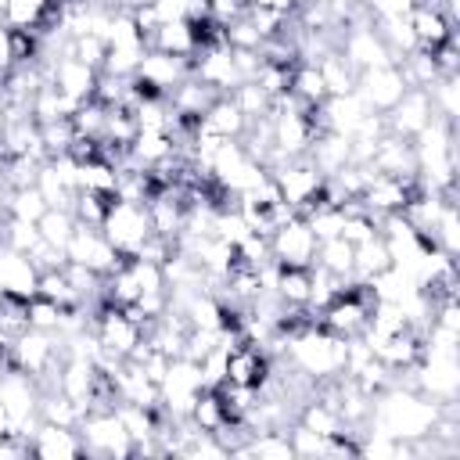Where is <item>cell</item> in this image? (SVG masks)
I'll return each instance as SVG.
<instances>
[{"mask_svg": "<svg viewBox=\"0 0 460 460\" xmlns=\"http://www.w3.org/2000/svg\"><path fill=\"white\" fill-rule=\"evenodd\" d=\"M316 266H323L327 273H334V277H341V280H356V277H352V244H349L341 234L320 241V248H316Z\"/></svg>", "mask_w": 460, "mask_h": 460, "instance_id": "d6a6232c", "label": "cell"}, {"mask_svg": "<svg viewBox=\"0 0 460 460\" xmlns=\"http://www.w3.org/2000/svg\"><path fill=\"white\" fill-rule=\"evenodd\" d=\"M61 305H54L50 298H43V295H36V298H29L25 302V316H29V327H36V331H54L58 334V323H61Z\"/></svg>", "mask_w": 460, "mask_h": 460, "instance_id": "7bdbcfd3", "label": "cell"}, {"mask_svg": "<svg viewBox=\"0 0 460 460\" xmlns=\"http://www.w3.org/2000/svg\"><path fill=\"white\" fill-rule=\"evenodd\" d=\"M431 237H435V244H438L446 255H456V252H460V212H456V201H453V198L442 205Z\"/></svg>", "mask_w": 460, "mask_h": 460, "instance_id": "60d3db41", "label": "cell"}, {"mask_svg": "<svg viewBox=\"0 0 460 460\" xmlns=\"http://www.w3.org/2000/svg\"><path fill=\"white\" fill-rule=\"evenodd\" d=\"M442 413V402L420 395L417 388H406V385H385L374 402H370V428L392 435V438H402V442H417L424 435H431L435 420Z\"/></svg>", "mask_w": 460, "mask_h": 460, "instance_id": "6da1fadb", "label": "cell"}, {"mask_svg": "<svg viewBox=\"0 0 460 460\" xmlns=\"http://www.w3.org/2000/svg\"><path fill=\"white\" fill-rule=\"evenodd\" d=\"M83 406L72 402L65 392H40V420H50V424H65V428H75L83 420Z\"/></svg>", "mask_w": 460, "mask_h": 460, "instance_id": "e575fe53", "label": "cell"}, {"mask_svg": "<svg viewBox=\"0 0 460 460\" xmlns=\"http://www.w3.org/2000/svg\"><path fill=\"white\" fill-rule=\"evenodd\" d=\"M388 266H392V255H388V244L381 234L363 244H352V277L356 280H370Z\"/></svg>", "mask_w": 460, "mask_h": 460, "instance_id": "f546056e", "label": "cell"}, {"mask_svg": "<svg viewBox=\"0 0 460 460\" xmlns=\"http://www.w3.org/2000/svg\"><path fill=\"white\" fill-rule=\"evenodd\" d=\"M316 234L302 216H291L270 234V255L277 266H316Z\"/></svg>", "mask_w": 460, "mask_h": 460, "instance_id": "9c48e42d", "label": "cell"}, {"mask_svg": "<svg viewBox=\"0 0 460 460\" xmlns=\"http://www.w3.org/2000/svg\"><path fill=\"white\" fill-rule=\"evenodd\" d=\"M338 50L345 54V61H349L356 72L395 61V58H392V50L385 47V40L377 36L374 22H349V25H345V32H341V40H338Z\"/></svg>", "mask_w": 460, "mask_h": 460, "instance_id": "8fae6325", "label": "cell"}, {"mask_svg": "<svg viewBox=\"0 0 460 460\" xmlns=\"http://www.w3.org/2000/svg\"><path fill=\"white\" fill-rule=\"evenodd\" d=\"M65 259L68 262H79V266H86V270H93L101 277L115 273L126 262V255L115 252V244L101 234V226H83V223H75L72 237L65 244Z\"/></svg>", "mask_w": 460, "mask_h": 460, "instance_id": "52a82bcc", "label": "cell"}, {"mask_svg": "<svg viewBox=\"0 0 460 460\" xmlns=\"http://www.w3.org/2000/svg\"><path fill=\"white\" fill-rule=\"evenodd\" d=\"M370 169L374 172H385V176H399V180L417 183V151H413V140L395 137V133H385L377 140V147H374Z\"/></svg>", "mask_w": 460, "mask_h": 460, "instance_id": "e0dca14e", "label": "cell"}, {"mask_svg": "<svg viewBox=\"0 0 460 460\" xmlns=\"http://www.w3.org/2000/svg\"><path fill=\"white\" fill-rule=\"evenodd\" d=\"M208 4V18L219 25H230L234 18L248 14V0H205Z\"/></svg>", "mask_w": 460, "mask_h": 460, "instance_id": "681fc988", "label": "cell"}, {"mask_svg": "<svg viewBox=\"0 0 460 460\" xmlns=\"http://www.w3.org/2000/svg\"><path fill=\"white\" fill-rule=\"evenodd\" d=\"M298 4H309V0H295V7H298Z\"/></svg>", "mask_w": 460, "mask_h": 460, "instance_id": "9f6ffc18", "label": "cell"}, {"mask_svg": "<svg viewBox=\"0 0 460 460\" xmlns=\"http://www.w3.org/2000/svg\"><path fill=\"white\" fill-rule=\"evenodd\" d=\"M29 453L32 456H43V460H72V456H83L86 446H83L79 428L40 420L36 431H32V438H29Z\"/></svg>", "mask_w": 460, "mask_h": 460, "instance_id": "2e32d148", "label": "cell"}, {"mask_svg": "<svg viewBox=\"0 0 460 460\" xmlns=\"http://www.w3.org/2000/svg\"><path fill=\"white\" fill-rule=\"evenodd\" d=\"M230 97H234V104L241 108V115L244 119H259V115H270V104H273V97L255 83V79H244V83H237L234 90H230Z\"/></svg>", "mask_w": 460, "mask_h": 460, "instance_id": "ab89813d", "label": "cell"}, {"mask_svg": "<svg viewBox=\"0 0 460 460\" xmlns=\"http://www.w3.org/2000/svg\"><path fill=\"white\" fill-rule=\"evenodd\" d=\"M305 158L323 172V176H334L338 169H345L352 162L349 155V137L345 133H331V129H320L305 151Z\"/></svg>", "mask_w": 460, "mask_h": 460, "instance_id": "cb8c5ba5", "label": "cell"}, {"mask_svg": "<svg viewBox=\"0 0 460 460\" xmlns=\"http://www.w3.org/2000/svg\"><path fill=\"white\" fill-rule=\"evenodd\" d=\"M205 133H216V137H223V140H241V133H244V126H248V119L241 115V108L234 104V97L230 93H223V97H216L212 104H208V111L201 115V122H198Z\"/></svg>", "mask_w": 460, "mask_h": 460, "instance_id": "484cf974", "label": "cell"}, {"mask_svg": "<svg viewBox=\"0 0 460 460\" xmlns=\"http://www.w3.org/2000/svg\"><path fill=\"white\" fill-rule=\"evenodd\" d=\"M431 115H435V111H431V97H428V90L410 86V90L395 101V108L385 111V126H388V133L413 140V137L431 122Z\"/></svg>", "mask_w": 460, "mask_h": 460, "instance_id": "5bb4252c", "label": "cell"}, {"mask_svg": "<svg viewBox=\"0 0 460 460\" xmlns=\"http://www.w3.org/2000/svg\"><path fill=\"white\" fill-rule=\"evenodd\" d=\"M119 183V169L108 158H86L79 162V190H93V194H115Z\"/></svg>", "mask_w": 460, "mask_h": 460, "instance_id": "836d02e7", "label": "cell"}, {"mask_svg": "<svg viewBox=\"0 0 460 460\" xmlns=\"http://www.w3.org/2000/svg\"><path fill=\"white\" fill-rule=\"evenodd\" d=\"M147 47L162 50V54H176V58H194L201 50V40H198V29H194L190 18H176V22L158 25L147 36Z\"/></svg>", "mask_w": 460, "mask_h": 460, "instance_id": "7402d4cb", "label": "cell"}, {"mask_svg": "<svg viewBox=\"0 0 460 460\" xmlns=\"http://www.w3.org/2000/svg\"><path fill=\"white\" fill-rule=\"evenodd\" d=\"M428 97H431V111L438 119H446L449 126H456L460 119V75H438L431 86H428Z\"/></svg>", "mask_w": 460, "mask_h": 460, "instance_id": "4dcf8cb0", "label": "cell"}, {"mask_svg": "<svg viewBox=\"0 0 460 460\" xmlns=\"http://www.w3.org/2000/svg\"><path fill=\"white\" fill-rule=\"evenodd\" d=\"M101 234L115 244V252H122L126 259H133L140 252V244L155 234L151 230V219H147V205L140 201H122L115 198L101 219Z\"/></svg>", "mask_w": 460, "mask_h": 460, "instance_id": "3957f363", "label": "cell"}, {"mask_svg": "<svg viewBox=\"0 0 460 460\" xmlns=\"http://www.w3.org/2000/svg\"><path fill=\"white\" fill-rule=\"evenodd\" d=\"M316 72H320V79H323V90H327V97H341V93H352L356 90V68L345 61V54L338 50V47H331V50H323L320 58H316Z\"/></svg>", "mask_w": 460, "mask_h": 460, "instance_id": "83f0119b", "label": "cell"}, {"mask_svg": "<svg viewBox=\"0 0 460 460\" xmlns=\"http://www.w3.org/2000/svg\"><path fill=\"white\" fill-rule=\"evenodd\" d=\"M11 65H14V58H11V29L0 25V75H4Z\"/></svg>", "mask_w": 460, "mask_h": 460, "instance_id": "f907efd6", "label": "cell"}, {"mask_svg": "<svg viewBox=\"0 0 460 460\" xmlns=\"http://www.w3.org/2000/svg\"><path fill=\"white\" fill-rule=\"evenodd\" d=\"M345 345H349V338H341V334H334L320 323H309V327L288 334L291 367L298 374H305L313 385L316 381H334L345 370Z\"/></svg>", "mask_w": 460, "mask_h": 460, "instance_id": "7a4b0ae2", "label": "cell"}, {"mask_svg": "<svg viewBox=\"0 0 460 460\" xmlns=\"http://www.w3.org/2000/svg\"><path fill=\"white\" fill-rule=\"evenodd\" d=\"M302 104H309V108H316V104H323L327 101V90H323V79H320V72H316V61H298L295 68H291V86H288Z\"/></svg>", "mask_w": 460, "mask_h": 460, "instance_id": "1f68e13d", "label": "cell"}, {"mask_svg": "<svg viewBox=\"0 0 460 460\" xmlns=\"http://www.w3.org/2000/svg\"><path fill=\"white\" fill-rule=\"evenodd\" d=\"M47 212V201L40 194V187H14L7 194V216L11 219H25V223H40V216Z\"/></svg>", "mask_w": 460, "mask_h": 460, "instance_id": "74e56055", "label": "cell"}, {"mask_svg": "<svg viewBox=\"0 0 460 460\" xmlns=\"http://www.w3.org/2000/svg\"><path fill=\"white\" fill-rule=\"evenodd\" d=\"M298 424H305L309 431H316V435H323V438H334V435H349L352 428L341 420V413H338V406L331 402V399H323V395H313L302 410H298ZM356 435V431H352Z\"/></svg>", "mask_w": 460, "mask_h": 460, "instance_id": "4316f807", "label": "cell"}, {"mask_svg": "<svg viewBox=\"0 0 460 460\" xmlns=\"http://www.w3.org/2000/svg\"><path fill=\"white\" fill-rule=\"evenodd\" d=\"M374 29H377V36L385 40V47L392 50L395 61L406 58L410 50H417V36L410 29V18H381V22H374Z\"/></svg>", "mask_w": 460, "mask_h": 460, "instance_id": "d590c367", "label": "cell"}, {"mask_svg": "<svg viewBox=\"0 0 460 460\" xmlns=\"http://www.w3.org/2000/svg\"><path fill=\"white\" fill-rule=\"evenodd\" d=\"M413 4L417 0H363V11L374 22H381V18H406L413 11Z\"/></svg>", "mask_w": 460, "mask_h": 460, "instance_id": "c3c4849f", "label": "cell"}, {"mask_svg": "<svg viewBox=\"0 0 460 460\" xmlns=\"http://www.w3.org/2000/svg\"><path fill=\"white\" fill-rule=\"evenodd\" d=\"M327 7H331V11H334V14H338V18L345 22V25H349V18L356 14V7H359V0H327Z\"/></svg>", "mask_w": 460, "mask_h": 460, "instance_id": "816d5d0a", "label": "cell"}, {"mask_svg": "<svg viewBox=\"0 0 460 460\" xmlns=\"http://www.w3.org/2000/svg\"><path fill=\"white\" fill-rule=\"evenodd\" d=\"M4 104H7V101H4V86H0V115H4Z\"/></svg>", "mask_w": 460, "mask_h": 460, "instance_id": "11a10c76", "label": "cell"}, {"mask_svg": "<svg viewBox=\"0 0 460 460\" xmlns=\"http://www.w3.org/2000/svg\"><path fill=\"white\" fill-rule=\"evenodd\" d=\"M309 288H313V266H273L270 291L295 309L309 305Z\"/></svg>", "mask_w": 460, "mask_h": 460, "instance_id": "d4e9b609", "label": "cell"}, {"mask_svg": "<svg viewBox=\"0 0 460 460\" xmlns=\"http://www.w3.org/2000/svg\"><path fill=\"white\" fill-rule=\"evenodd\" d=\"M288 438H291L295 456H323V453H327V438L316 435V431H309L305 424H295Z\"/></svg>", "mask_w": 460, "mask_h": 460, "instance_id": "7dc6e473", "label": "cell"}, {"mask_svg": "<svg viewBox=\"0 0 460 460\" xmlns=\"http://www.w3.org/2000/svg\"><path fill=\"white\" fill-rule=\"evenodd\" d=\"M266 374H270V359H266V349H262V345L237 341V345L226 352V381H230V385L259 388V392H262Z\"/></svg>", "mask_w": 460, "mask_h": 460, "instance_id": "ac0fdd59", "label": "cell"}, {"mask_svg": "<svg viewBox=\"0 0 460 460\" xmlns=\"http://www.w3.org/2000/svg\"><path fill=\"white\" fill-rule=\"evenodd\" d=\"M248 7H270V11L291 14V11H295V0H248Z\"/></svg>", "mask_w": 460, "mask_h": 460, "instance_id": "f5cc1de1", "label": "cell"}, {"mask_svg": "<svg viewBox=\"0 0 460 460\" xmlns=\"http://www.w3.org/2000/svg\"><path fill=\"white\" fill-rule=\"evenodd\" d=\"M194 79H201L205 86H212L216 93H230L241 75H237V65H234V50L226 43H212V47H201L194 54Z\"/></svg>", "mask_w": 460, "mask_h": 460, "instance_id": "9a60e30c", "label": "cell"}, {"mask_svg": "<svg viewBox=\"0 0 460 460\" xmlns=\"http://www.w3.org/2000/svg\"><path fill=\"white\" fill-rule=\"evenodd\" d=\"M406 18H410V29L417 36V47H424V50H435L446 40H453V22L435 4H428V0H417Z\"/></svg>", "mask_w": 460, "mask_h": 460, "instance_id": "44dd1931", "label": "cell"}, {"mask_svg": "<svg viewBox=\"0 0 460 460\" xmlns=\"http://www.w3.org/2000/svg\"><path fill=\"white\" fill-rule=\"evenodd\" d=\"M68 54H72V58H79V61H86L90 68H97V72H101L104 54H108V43H104V36H72Z\"/></svg>", "mask_w": 460, "mask_h": 460, "instance_id": "bcb514c9", "label": "cell"}, {"mask_svg": "<svg viewBox=\"0 0 460 460\" xmlns=\"http://www.w3.org/2000/svg\"><path fill=\"white\" fill-rule=\"evenodd\" d=\"M97 381H101V370L93 359H75V356H65L61 370H58V392H65L72 402H79L83 410L93 406V395H97Z\"/></svg>", "mask_w": 460, "mask_h": 460, "instance_id": "ffe728a7", "label": "cell"}, {"mask_svg": "<svg viewBox=\"0 0 460 460\" xmlns=\"http://www.w3.org/2000/svg\"><path fill=\"white\" fill-rule=\"evenodd\" d=\"M36 295L50 298V302L61 305V309H79V305H86V302L79 298V291L68 284L65 270H43V273H40V291H36Z\"/></svg>", "mask_w": 460, "mask_h": 460, "instance_id": "8d00e7d4", "label": "cell"}, {"mask_svg": "<svg viewBox=\"0 0 460 460\" xmlns=\"http://www.w3.org/2000/svg\"><path fill=\"white\" fill-rule=\"evenodd\" d=\"M36 226H40V237L47 244H54V248L65 252V244H68V237L75 230V216H72V208H47Z\"/></svg>", "mask_w": 460, "mask_h": 460, "instance_id": "f35d334b", "label": "cell"}, {"mask_svg": "<svg viewBox=\"0 0 460 460\" xmlns=\"http://www.w3.org/2000/svg\"><path fill=\"white\" fill-rule=\"evenodd\" d=\"M270 176H273V183H277V190H280V201L291 205L298 216H305V212L316 205V198H320V190H323V180H327L305 155L280 162L277 169H270Z\"/></svg>", "mask_w": 460, "mask_h": 460, "instance_id": "5b68a950", "label": "cell"}, {"mask_svg": "<svg viewBox=\"0 0 460 460\" xmlns=\"http://www.w3.org/2000/svg\"><path fill=\"white\" fill-rule=\"evenodd\" d=\"M111 201H115V194L75 190V198H72V216H75V223H83V226H101V219H104V212H108Z\"/></svg>", "mask_w": 460, "mask_h": 460, "instance_id": "b9f144b4", "label": "cell"}, {"mask_svg": "<svg viewBox=\"0 0 460 460\" xmlns=\"http://www.w3.org/2000/svg\"><path fill=\"white\" fill-rule=\"evenodd\" d=\"M97 68H90L86 61H79V58H72V54H61L54 65H50V72H47V79L65 93V97H72V101H90L93 97V90H97Z\"/></svg>", "mask_w": 460, "mask_h": 460, "instance_id": "d6986e66", "label": "cell"}, {"mask_svg": "<svg viewBox=\"0 0 460 460\" xmlns=\"http://www.w3.org/2000/svg\"><path fill=\"white\" fill-rule=\"evenodd\" d=\"M4 435H11V417H7V410L0 406V438H4Z\"/></svg>", "mask_w": 460, "mask_h": 460, "instance_id": "db71d44e", "label": "cell"}, {"mask_svg": "<svg viewBox=\"0 0 460 460\" xmlns=\"http://www.w3.org/2000/svg\"><path fill=\"white\" fill-rule=\"evenodd\" d=\"M367 111H370V108H367L363 97L352 90V93H341V97H327V101L316 108V119H320L323 129L349 137V133L359 126V119H363Z\"/></svg>", "mask_w": 460, "mask_h": 460, "instance_id": "603a6c76", "label": "cell"}, {"mask_svg": "<svg viewBox=\"0 0 460 460\" xmlns=\"http://www.w3.org/2000/svg\"><path fill=\"white\" fill-rule=\"evenodd\" d=\"M54 11V0H0V25L40 29Z\"/></svg>", "mask_w": 460, "mask_h": 460, "instance_id": "f1b7e54d", "label": "cell"}, {"mask_svg": "<svg viewBox=\"0 0 460 460\" xmlns=\"http://www.w3.org/2000/svg\"><path fill=\"white\" fill-rule=\"evenodd\" d=\"M75 428L83 435L86 453H97V456H133V438L126 435L115 406H93V410H86Z\"/></svg>", "mask_w": 460, "mask_h": 460, "instance_id": "8992f818", "label": "cell"}, {"mask_svg": "<svg viewBox=\"0 0 460 460\" xmlns=\"http://www.w3.org/2000/svg\"><path fill=\"white\" fill-rule=\"evenodd\" d=\"M205 392V381H201V363L198 359H187V356H172L162 381H158V395H162V410L169 417H190L198 395Z\"/></svg>", "mask_w": 460, "mask_h": 460, "instance_id": "277c9868", "label": "cell"}, {"mask_svg": "<svg viewBox=\"0 0 460 460\" xmlns=\"http://www.w3.org/2000/svg\"><path fill=\"white\" fill-rule=\"evenodd\" d=\"M413 190H417V183H410V180L374 172V176L367 180V187H363V194H359L356 201H359L370 216L385 219V216H392V212H402V208H406V201L413 198Z\"/></svg>", "mask_w": 460, "mask_h": 460, "instance_id": "7c38bea8", "label": "cell"}, {"mask_svg": "<svg viewBox=\"0 0 460 460\" xmlns=\"http://www.w3.org/2000/svg\"><path fill=\"white\" fill-rule=\"evenodd\" d=\"M36 291H40V270L32 266V259L0 241V295L29 302L36 298Z\"/></svg>", "mask_w": 460, "mask_h": 460, "instance_id": "4fadbf2b", "label": "cell"}, {"mask_svg": "<svg viewBox=\"0 0 460 460\" xmlns=\"http://www.w3.org/2000/svg\"><path fill=\"white\" fill-rule=\"evenodd\" d=\"M40 241V226L36 223H25V219H4V244H11L14 252H32V244Z\"/></svg>", "mask_w": 460, "mask_h": 460, "instance_id": "f6af8a7d", "label": "cell"}, {"mask_svg": "<svg viewBox=\"0 0 460 460\" xmlns=\"http://www.w3.org/2000/svg\"><path fill=\"white\" fill-rule=\"evenodd\" d=\"M406 90H410V83H406L399 61L374 65V68H363V72L356 75V93L363 97V104H367L370 111H381V115L392 111L395 101H399Z\"/></svg>", "mask_w": 460, "mask_h": 460, "instance_id": "ba28073f", "label": "cell"}, {"mask_svg": "<svg viewBox=\"0 0 460 460\" xmlns=\"http://www.w3.org/2000/svg\"><path fill=\"white\" fill-rule=\"evenodd\" d=\"M223 40H226V47H234V50H259V47H262V36H259V29L248 22V14H241V18H234L230 25H223Z\"/></svg>", "mask_w": 460, "mask_h": 460, "instance_id": "ee69618b", "label": "cell"}, {"mask_svg": "<svg viewBox=\"0 0 460 460\" xmlns=\"http://www.w3.org/2000/svg\"><path fill=\"white\" fill-rule=\"evenodd\" d=\"M194 75V58H176V54H162V50H144L133 79H140L144 86H151L158 97H169L183 79Z\"/></svg>", "mask_w": 460, "mask_h": 460, "instance_id": "30bf717a", "label": "cell"}]
</instances>
